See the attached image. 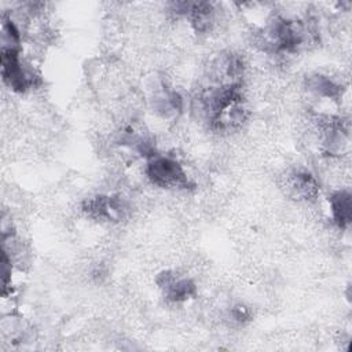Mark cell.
I'll use <instances>...</instances> for the list:
<instances>
[{
    "mask_svg": "<svg viewBox=\"0 0 352 352\" xmlns=\"http://www.w3.org/2000/svg\"><path fill=\"white\" fill-rule=\"evenodd\" d=\"M147 177L153 184L162 188H188L191 186L183 166L173 158L153 155L146 168Z\"/></svg>",
    "mask_w": 352,
    "mask_h": 352,
    "instance_id": "cell-1",
    "label": "cell"
},
{
    "mask_svg": "<svg viewBox=\"0 0 352 352\" xmlns=\"http://www.w3.org/2000/svg\"><path fill=\"white\" fill-rule=\"evenodd\" d=\"M1 76L16 92H25L34 84L33 73L21 62L19 48H1Z\"/></svg>",
    "mask_w": 352,
    "mask_h": 352,
    "instance_id": "cell-2",
    "label": "cell"
},
{
    "mask_svg": "<svg viewBox=\"0 0 352 352\" xmlns=\"http://www.w3.org/2000/svg\"><path fill=\"white\" fill-rule=\"evenodd\" d=\"M82 210L92 219L118 223L126 217L129 206L121 197L96 195L84 202Z\"/></svg>",
    "mask_w": 352,
    "mask_h": 352,
    "instance_id": "cell-3",
    "label": "cell"
},
{
    "mask_svg": "<svg viewBox=\"0 0 352 352\" xmlns=\"http://www.w3.org/2000/svg\"><path fill=\"white\" fill-rule=\"evenodd\" d=\"M158 285L162 289L164 296L173 302L186 301L197 293L195 283L191 279L177 276L175 272L161 274L158 278Z\"/></svg>",
    "mask_w": 352,
    "mask_h": 352,
    "instance_id": "cell-4",
    "label": "cell"
},
{
    "mask_svg": "<svg viewBox=\"0 0 352 352\" xmlns=\"http://www.w3.org/2000/svg\"><path fill=\"white\" fill-rule=\"evenodd\" d=\"M289 184L294 195L307 201L315 199L319 194V186L316 179L305 170L294 172L289 180Z\"/></svg>",
    "mask_w": 352,
    "mask_h": 352,
    "instance_id": "cell-5",
    "label": "cell"
},
{
    "mask_svg": "<svg viewBox=\"0 0 352 352\" xmlns=\"http://www.w3.org/2000/svg\"><path fill=\"white\" fill-rule=\"evenodd\" d=\"M333 220L342 228L348 227L352 219V201L348 191H338L330 198Z\"/></svg>",
    "mask_w": 352,
    "mask_h": 352,
    "instance_id": "cell-6",
    "label": "cell"
},
{
    "mask_svg": "<svg viewBox=\"0 0 352 352\" xmlns=\"http://www.w3.org/2000/svg\"><path fill=\"white\" fill-rule=\"evenodd\" d=\"M308 89L327 99H337L341 95V87L330 77L323 74H315L308 78Z\"/></svg>",
    "mask_w": 352,
    "mask_h": 352,
    "instance_id": "cell-7",
    "label": "cell"
},
{
    "mask_svg": "<svg viewBox=\"0 0 352 352\" xmlns=\"http://www.w3.org/2000/svg\"><path fill=\"white\" fill-rule=\"evenodd\" d=\"M232 316L238 322H245V320H248L250 318V311L246 307H243V305H236L232 309Z\"/></svg>",
    "mask_w": 352,
    "mask_h": 352,
    "instance_id": "cell-8",
    "label": "cell"
}]
</instances>
